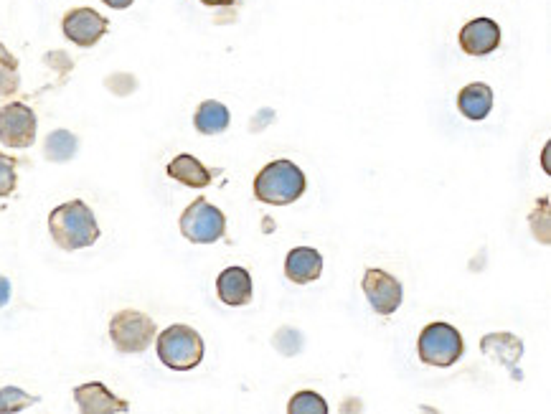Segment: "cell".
<instances>
[{"label":"cell","instance_id":"obj_11","mask_svg":"<svg viewBox=\"0 0 551 414\" xmlns=\"http://www.w3.org/2000/svg\"><path fill=\"white\" fill-rule=\"evenodd\" d=\"M74 402L82 414H125L130 412V404L125 399L115 397L102 381H89L74 389Z\"/></svg>","mask_w":551,"mask_h":414},{"label":"cell","instance_id":"obj_15","mask_svg":"<svg viewBox=\"0 0 551 414\" xmlns=\"http://www.w3.org/2000/svg\"><path fill=\"white\" fill-rule=\"evenodd\" d=\"M458 110L473 122L485 120L493 110V89L483 82L468 84L458 94Z\"/></svg>","mask_w":551,"mask_h":414},{"label":"cell","instance_id":"obj_1","mask_svg":"<svg viewBox=\"0 0 551 414\" xmlns=\"http://www.w3.org/2000/svg\"><path fill=\"white\" fill-rule=\"evenodd\" d=\"M49 234L59 249L77 252V249L92 247L100 239V224H97L94 211L84 201L74 199L51 211Z\"/></svg>","mask_w":551,"mask_h":414},{"label":"cell","instance_id":"obj_3","mask_svg":"<svg viewBox=\"0 0 551 414\" xmlns=\"http://www.w3.org/2000/svg\"><path fill=\"white\" fill-rule=\"evenodd\" d=\"M158 359L173 371H191L204 361V338L188 326H171L158 336Z\"/></svg>","mask_w":551,"mask_h":414},{"label":"cell","instance_id":"obj_14","mask_svg":"<svg viewBox=\"0 0 551 414\" xmlns=\"http://www.w3.org/2000/svg\"><path fill=\"white\" fill-rule=\"evenodd\" d=\"M480 351L496 364L513 369L524 356V341L513 336V333H488L480 341Z\"/></svg>","mask_w":551,"mask_h":414},{"label":"cell","instance_id":"obj_25","mask_svg":"<svg viewBox=\"0 0 551 414\" xmlns=\"http://www.w3.org/2000/svg\"><path fill=\"white\" fill-rule=\"evenodd\" d=\"M201 3L211 8H221V6H232V3H237V0H201Z\"/></svg>","mask_w":551,"mask_h":414},{"label":"cell","instance_id":"obj_10","mask_svg":"<svg viewBox=\"0 0 551 414\" xmlns=\"http://www.w3.org/2000/svg\"><path fill=\"white\" fill-rule=\"evenodd\" d=\"M501 46V28L493 18H473L460 28V49L468 56H488Z\"/></svg>","mask_w":551,"mask_h":414},{"label":"cell","instance_id":"obj_16","mask_svg":"<svg viewBox=\"0 0 551 414\" xmlns=\"http://www.w3.org/2000/svg\"><path fill=\"white\" fill-rule=\"evenodd\" d=\"M168 176L188 188H206L211 181H214L209 168H206L199 158H193V155L188 153L176 155V158L168 163Z\"/></svg>","mask_w":551,"mask_h":414},{"label":"cell","instance_id":"obj_5","mask_svg":"<svg viewBox=\"0 0 551 414\" xmlns=\"http://www.w3.org/2000/svg\"><path fill=\"white\" fill-rule=\"evenodd\" d=\"M158 326L140 310H120L112 315L110 338L120 354H143L153 343Z\"/></svg>","mask_w":551,"mask_h":414},{"label":"cell","instance_id":"obj_19","mask_svg":"<svg viewBox=\"0 0 551 414\" xmlns=\"http://www.w3.org/2000/svg\"><path fill=\"white\" fill-rule=\"evenodd\" d=\"M39 402V397H31L28 392L18 387H3L0 389V414L11 412H23V409L34 407Z\"/></svg>","mask_w":551,"mask_h":414},{"label":"cell","instance_id":"obj_4","mask_svg":"<svg viewBox=\"0 0 551 414\" xmlns=\"http://www.w3.org/2000/svg\"><path fill=\"white\" fill-rule=\"evenodd\" d=\"M463 351V336H460L458 328L450 326V323H427V326L422 328V333H419L417 354L419 359H422V364L447 369V366L458 364Z\"/></svg>","mask_w":551,"mask_h":414},{"label":"cell","instance_id":"obj_21","mask_svg":"<svg viewBox=\"0 0 551 414\" xmlns=\"http://www.w3.org/2000/svg\"><path fill=\"white\" fill-rule=\"evenodd\" d=\"M16 166H18L16 158L0 153V199H6V196H11L13 191H16V183H18Z\"/></svg>","mask_w":551,"mask_h":414},{"label":"cell","instance_id":"obj_8","mask_svg":"<svg viewBox=\"0 0 551 414\" xmlns=\"http://www.w3.org/2000/svg\"><path fill=\"white\" fill-rule=\"evenodd\" d=\"M361 288H364V295L374 313L392 315L397 313L399 305H402V282L394 275H389L386 270H376V267L366 270Z\"/></svg>","mask_w":551,"mask_h":414},{"label":"cell","instance_id":"obj_12","mask_svg":"<svg viewBox=\"0 0 551 414\" xmlns=\"http://www.w3.org/2000/svg\"><path fill=\"white\" fill-rule=\"evenodd\" d=\"M216 293L219 300L229 308H242V305L252 303V275L244 267H226L216 280Z\"/></svg>","mask_w":551,"mask_h":414},{"label":"cell","instance_id":"obj_17","mask_svg":"<svg viewBox=\"0 0 551 414\" xmlns=\"http://www.w3.org/2000/svg\"><path fill=\"white\" fill-rule=\"evenodd\" d=\"M232 122V115L226 110V105L216 100L201 102L199 110L193 112V125L201 135H221Z\"/></svg>","mask_w":551,"mask_h":414},{"label":"cell","instance_id":"obj_23","mask_svg":"<svg viewBox=\"0 0 551 414\" xmlns=\"http://www.w3.org/2000/svg\"><path fill=\"white\" fill-rule=\"evenodd\" d=\"M8 300H11V282H8V277L0 275V308H6Z\"/></svg>","mask_w":551,"mask_h":414},{"label":"cell","instance_id":"obj_13","mask_svg":"<svg viewBox=\"0 0 551 414\" xmlns=\"http://www.w3.org/2000/svg\"><path fill=\"white\" fill-rule=\"evenodd\" d=\"M323 272V257L313 247H295L285 257V277L295 285H308L315 282Z\"/></svg>","mask_w":551,"mask_h":414},{"label":"cell","instance_id":"obj_18","mask_svg":"<svg viewBox=\"0 0 551 414\" xmlns=\"http://www.w3.org/2000/svg\"><path fill=\"white\" fill-rule=\"evenodd\" d=\"M79 140L77 135L69 133V130H54V133L46 138L44 153L51 163H67L77 155Z\"/></svg>","mask_w":551,"mask_h":414},{"label":"cell","instance_id":"obj_24","mask_svg":"<svg viewBox=\"0 0 551 414\" xmlns=\"http://www.w3.org/2000/svg\"><path fill=\"white\" fill-rule=\"evenodd\" d=\"M105 6L115 8V11H125V8H130L135 3V0H102Z\"/></svg>","mask_w":551,"mask_h":414},{"label":"cell","instance_id":"obj_20","mask_svg":"<svg viewBox=\"0 0 551 414\" xmlns=\"http://www.w3.org/2000/svg\"><path fill=\"white\" fill-rule=\"evenodd\" d=\"M290 414H328L326 399L315 392H298L290 404H287Z\"/></svg>","mask_w":551,"mask_h":414},{"label":"cell","instance_id":"obj_7","mask_svg":"<svg viewBox=\"0 0 551 414\" xmlns=\"http://www.w3.org/2000/svg\"><path fill=\"white\" fill-rule=\"evenodd\" d=\"M36 112L23 102H8L0 107V143L8 148H31L36 140Z\"/></svg>","mask_w":551,"mask_h":414},{"label":"cell","instance_id":"obj_6","mask_svg":"<svg viewBox=\"0 0 551 414\" xmlns=\"http://www.w3.org/2000/svg\"><path fill=\"white\" fill-rule=\"evenodd\" d=\"M181 234L193 244H214L226 234V216L206 199H196L181 214Z\"/></svg>","mask_w":551,"mask_h":414},{"label":"cell","instance_id":"obj_9","mask_svg":"<svg viewBox=\"0 0 551 414\" xmlns=\"http://www.w3.org/2000/svg\"><path fill=\"white\" fill-rule=\"evenodd\" d=\"M107 28H110V21L105 16H100L94 8H74L61 21L64 36L72 44L82 46V49H89V46H94L100 39H105Z\"/></svg>","mask_w":551,"mask_h":414},{"label":"cell","instance_id":"obj_22","mask_svg":"<svg viewBox=\"0 0 551 414\" xmlns=\"http://www.w3.org/2000/svg\"><path fill=\"white\" fill-rule=\"evenodd\" d=\"M18 84L21 82H18L16 67H6V64H3V67H0V97H11L18 89Z\"/></svg>","mask_w":551,"mask_h":414},{"label":"cell","instance_id":"obj_2","mask_svg":"<svg viewBox=\"0 0 551 414\" xmlns=\"http://www.w3.org/2000/svg\"><path fill=\"white\" fill-rule=\"evenodd\" d=\"M305 194V173L293 161L267 163L254 178V196L262 204L287 206Z\"/></svg>","mask_w":551,"mask_h":414}]
</instances>
